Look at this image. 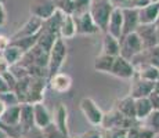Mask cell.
Returning <instances> with one entry per match:
<instances>
[{
	"label": "cell",
	"mask_w": 159,
	"mask_h": 138,
	"mask_svg": "<svg viewBox=\"0 0 159 138\" xmlns=\"http://www.w3.org/2000/svg\"><path fill=\"white\" fill-rule=\"evenodd\" d=\"M68 57V47H66V43L62 38H58L56 43L53 44L50 53H48V78H51L53 75L61 72L64 64L66 61Z\"/></svg>",
	"instance_id": "1"
},
{
	"label": "cell",
	"mask_w": 159,
	"mask_h": 138,
	"mask_svg": "<svg viewBox=\"0 0 159 138\" xmlns=\"http://www.w3.org/2000/svg\"><path fill=\"white\" fill-rule=\"evenodd\" d=\"M114 8L115 6L109 0H91L89 13L93 17L94 22L97 24V26L100 28L101 32L107 30V24H108L109 15H111Z\"/></svg>",
	"instance_id": "2"
},
{
	"label": "cell",
	"mask_w": 159,
	"mask_h": 138,
	"mask_svg": "<svg viewBox=\"0 0 159 138\" xmlns=\"http://www.w3.org/2000/svg\"><path fill=\"white\" fill-rule=\"evenodd\" d=\"M119 44H120V53H119V55H122L123 58H126L129 61H131L137 54L144 50L141 39L139 38V35L136 32H130L123 35L119 39Z\"/></svg>",
	"instance_id": "3"
},
{
	"label": "cell",
	"mask_w": 159,
	"mask_h": 138,
	"mask_svg": "<svg viewBox=\"0 0 159 138\" xmlns=\"http://www.w3.org/2000/svg\"><path fill=\"white\" fill-rule=\"evenodd\" d=\"M79 108L80 112L83 113L84 119L94 127H101L104 112L102 109L97 105V102L90 97H83L79 102Z\"/></svg>",
	"instance_id": "4"
},
{
	"label": "cell",
	"mask_w": 159,
	"mask_h": 138,
	"mask_svg": "<svg viewBox=\"0 0 159 138\" xmlns=\"http://www.w3.org/2000/svg\"><path fill=\"white\" fill-rule=\"evenodd\" d=\"M141 122L137 120V119H130L123 116L116 108L111 109L109 112L104 113L102 118V123H101V128H112V127H122V128H129L131 126L140 124Z\"/></svg>",
	"instance_id": "5"
},
{
	"label": "cell",
	"mask_w": 159,
	"mask_h": 138,
	"mask_svg": "<svg viewBox=\"0 0 159 138\" xmlns=\"http://www.w3.org/2000/svg\"><path fill=\"white\" fill-rule=\"evenodd\" d=\"M73 20H75V24H76V35L91 36L101 32L89 11L73 15Z\"/></svg>",
	"instance_id": "6"
},
{
	"label": "cell",
	"mask_w": 159,
	"mask_h": 138,
	"mask_svg": "<svg viewBox=\"0 0 159 138\" xmlns=\"http://www.w3.org/2000/svg\"><path fill=\"white\" fill-rule=\"evenodd\" d=\"M58 10L54 0H32L29 3V13L33 17L40 18L42 21L47 20Z\"/></svg>",
	"instance_id": "7"
},
{
	"label": "cell",
	"mask_w": 159,
	"mask_h": 138,
	"mask_svg": "<svg viewBox=\"0 0 159 138\" xmlns=\"http://www.w3.org/2000/svg\"><path fill=\"white\" fill-rule=\"evenodd\" d=\"M134 73H136V69H134L133 64L129 60L123 58L122 55H116L109 75L115 76L118 79H123V80H130L134 76Z\"/></svg>",
	"instance_id": "8"
},
{
	"label": "cell",
	"mask_w": 159,
	"mask_h": 138,
	"mask_svg": "<svg viewBox=\"0 0 159 138\" xmlns=\"http://www.w3.org/2000/svg\"><path fill=\"white\" fill-rule=\"evenodd\" d=\"M131 84H130V94L133 98H143V97H148L149 94L154 91V84L155 82L151 80H145V79L140 78L137 73H134V76L130 79Z\"/></svg>",
	"instance_id": "9"
},
{
	"label": "cell",
	"mask_w": 159,
	"mask_h": 138,
	"mask_svg": "<svg viewBox=\"0 0 159 138\" xmlns=\"http://www.w3.org/2000/svg\"><path fill=\"white\" fill-rule=\"evenodd\" d=\"M136 33L141 39L143 47L149 48L158 44L157 42V26L155 24H140L136 29Z\"/></svg>",
	"instance_id": "10"
},
{
	"label": "cell",
	"mask_w": 159,
	"mask_h": 138,
	"mask_svg": "<svg viewBox=\"0 0 159 138\" xmlns=\"http://www.w3.org/2000/svg\"><path fill=\"white\" fill-rule=\"evenodd\" d=\"M130 62L134 66H139L141 64H149V65H154L157 68H159V44L154 46V47H149V48H144Z\"/></svg>",
	"instance_id": "11"
},
{
	"label": "cell",
	"mask_w": 159,
	"mask_h": 138,
	"mask_svg": "<svg viewBox=\"0 0 159 138\" xmlns=\"http://www.w3.org/2000/svg\"><path fill=\"white\" fill-rule=\"evenodd\" d=\"M42 25H43V21H42L40 18L30 15L28 20H26V22L24 24V25L21 26L13 36H11L10 40L20 39V38H25V36H33V35H36V33L40 32Z\"/></svg>",
	"instance_id": "12"
},
{
	"label": "cell",
	"mask_w": 159,
	"mask_h": 138,
	"mask_svg": "<svg viewBox=\"0 0 159 138\" xmlns=\"http://www.w3.org/2000/svg\"><path fill=\"white\" fill-rule=\"evenodd\" d=\"M122 15H123V29H122V36L130 32H136L137 26L140 25L139 20V8L136 7H123L122 8Z\"/></svg>",
	"instance_id": "13"
},
{
	"label": "cell",
	"mask_w": 159,
	"mask_h": 138,
	"mask_svg": "<svg viewBox=\"0 0 159 138\" xmlns=\"http://www.w3.org/2000/svg\"><path fill=\"white\" fill-rule=\"evenodd\" d=\"M122 29H123V15H122V8L115 7L109 15L108 24H107V33L112 35L116 39L122 38Z\"/></svg>",
	"instance_id": "14"
},
{
	"label": "cell",
	"mask_w": 159,
	"mask_h": 138,
	"mask_svg": "<svg viewBox=\"0 0 159 138\" xmlns=\"http://www.w3.org/2000/svg\"><path fill=\"white\" fill-rule=\"evenodd\" d=\"M48 84L53 91L58 94H64L69 91V88L72 87V78L65 72H58L51 78H48Z\"/></svg>",
	"instance_id": "15"
},
{
	"label": "cell",
	"mask_w": 159,
	"mask_h": 138,
	"mask_svg": "<svg viewBox=\"0 0 159 138\" xmlns=\"http://www.w3.org/2000/svg\"><path fill=\"white\" fill-rule=\"evenodd\" d=\"M32 127H35V116H33V105L29 102L20 104V128L26 133Z\"/></svg>",
	"instance_id": "16"
},
{
	"label": "cell",
	"mask_w": 159,
	"mask_h": 138,
	"mask_svg": "<svg viewBox=\"0 0 159 138\" xmlns=\"http://www.w3.org/2000/svg\"><path fill=\"white\" fill-rule=\"evenodd\" d=\"M159 14V2H149L144 7L139 8L140 24H155Z\"/></svg>",
	"instance_id": "17"
},
{
	"label": "cell",
	"mask_w": 159,
	"mask_h": 138,
	"mask_svg": "<svg viewBox=\"0 0 159 138\" xmlns=\"http://www.w3.org/2000/svg\"><path fill=\"white\" fill-rule=\"evenodd\" d=\"M33 105V116H35V126L36 127L43 128L47 124H50L53 122V116L48 112V109L46 108L43 101L40 102H35Z\"/></svg>",
	"instance_id": "18"
},
{
	"label": "cell",
	"mask_w": 159,
	"mask_h": 138,
	"mask_svg": "<svg viewBox=\"0 0 159 138\" xmlns=\"http://www.w3.org/2000/svg\"><path fill=\"white\" fill-rule=\"evenodd\" d=\"M115 108L119 110L123 116L130 119H137L136 118V100L131 96L123 97L115 102Z\"/></svg>",
	"instance_id": "19"
},
{
	"label": "cell",
	"mask_w": 159,
	"mask_h": 138,
	"mask_svg": "<svg viewBox=\"0 0 159 138\" xmlns=\"http://www.w3.org/2000/svg\"><path fill=\"white\" fill-rule=\"evenodd\" d=\"M53 123L65 134L66 137H69V128H68V109L64 104L60 105L54 110V118H53Z\"/></svg>",
	"instance_id": "20"
},
{
	"label": "cell",
	"mask_w": 159,
	"mask_h": 138,
	"mask_svg": "<svg viewBox=\"0 0 159 138\" xmlns=\"http://www.w3.org/2000/svg\"><path fill=\"white\" fill-rule=\"evenodd\" d=\"M75 36H76V24L75 20H73V15L64 14L60 26V38L66 40V39H73Z\"/></svg>",
	"instance_id": "21"
},
{
	"label": "cell",
	"mask_w": 159,
	"mask_h": 138,
	"mask_svg": "<svg viewBox=\"0 0 159 138\" xmlns=\"http://www.w3.org/2000/svg\"><path fill=\"white\" fill-rule=\"evenodd\" d=\"M101 53L107 55H112L116 57L120 53V44H119V39L114 38L112 35L104 32V38H102V46H101Z\"/></svg>",
	"instance_id": "22"
},
{
	"label": "cell",
	"mask_w": 159,
	"mask_h": 138,
	"mask_svg": "<svg viewBox=\"0 0 159 138\" xmlns=\"http://www.w3.org/2000/svg\"><path fill=\"white\" fill-rule=\"evenodd\" d=\"M0 120L10 127H20V104L7 106L3 115L0 116Z\"/></svg>",
	"instance_id": "23"
},
{
	"label": "cell",
	"mask_w": 159,
	"mask_h": 138,
	"mask_svg": "<svg viewBox=\"0 0 159 138\" xmlns=\"http://www.w3.org/2000/svg\"><path fill=\"white\" fill-rule=\"evenodd\" d=\"M0 54L3 55V58L7 61V64H8L10 66H11V65H15V64L20 62L21 58H22V55H24L22 50H21L18 46L13 44L11 42H10V44H8L7 47H6Z\"/></svg>",
	"instance_id": "24"
},
{
	"label": "cell",
	"mask_w": 159,
	"mask_h": 138,
	"mask_svg": "<svg viewBox=\"0 0 159 138\" xmlns=\"http://www.w3.org/2000/svg\"><path fill=\"white\" fill-rule=\"evenodd\" d=\"M134 100H136V118H137V120L144 122V119L154 110L151 101H149L148 97L134 98Z\"/></svg>",
	"instance_id": "25"
},
{
	"label": "cell",
	"mask_w": 159,
	"mask_h": 138,
	"mask_svg": "<svg viewBox=\"0 0 159 138\" xmlns=\"http://www.w3.org/2000/svg\"><path fill=\"white\" fill-rule=\"evenodd\" d=\"M136 73L140 78L145 79V80H151V82H157L159 79V68L149 64H141L139 66H134Z\"/></svg>",
	"instance_id": "26"
},
{
	"label": "cell",
	"mask_w": 159,
	"mask_h": 138,
	"mask_svg": "<svg viewBox=\"0 0 159 138\" xmlns=\"http://www.w3.org/2000/svg\"><path fill=\"white\" fill-rule=\"evenodd\" d=\"M114 61H115V57L101 53L98 57H96V60H94V65H93L94 70L101 72V73H111Z\"/></svg>",
	"instance_id": "27"
},
{
	"label": "cell",
	"mask_w": 159,
	"mask_h": 138,
	"mask_svg": "<svg viewBox=\"0 0 159 138\" xmlns=\"http://www.w3.org/2000/svg\"><path fill=\"white\" fill-rule=\"evenodd\" d=\"M42 130H43L44 138H68L53 122H51L50 124H47L46 127H43Z\"/></svg>",
	"instance_id": "28"
},
{
	"label": "cell",
	"mask_w": 159,
	"mask_h": 138,
	"mask_svg": "<svg viewBox=\"0 0 159 138\" xmlns=\"http://www.w3.org/2000/svg\"><path fill=\"white\" fill-rule=\"evenodd\" d=\"M126 128L112 127V128H101L102 138H126Z\"/></svg>",
	"instance_id": "29"
},
{
	"label": "cell",
	"mask_w": 159,
	"mask_h": 138,
	"mask_svg": "<svg viewBox=\"0 0 159 138\" xmlns=\"http://www.w3.org/2000/svg\"><path fill=\"white\" fill-rule=\"evenodd\" d=\"M144 122H145L144 126L152 128L155 133L159 134V109H154V110H152V112L144 119Z\"/></svg>",
	"instance_id": "30"
},
{
	"label": "cell",
	"mask_w": 159,
	"mask_h": 138,
	"mask_svg": "<svg viewBox=\"0 0 159 138\" xmlns=\"http://www.w3.org/2000/svg\"><path fill=\"white\" fill-rule=\"evenodd\" d=\"M0 101H3L6 106H13V105L21 104L14 90H8V91H6V93H2L0 94Z\"/></svg>",
	"instance_id": "31"
},
{
	"label": "cell",
	"mask_w": 159,
	"mask_h": 138,
	"mask_svg": "<svg viewBox=\"0 0 159 138\" xmlns=\"http://www.w3.org/2000/svg\"><path fill=\"white\" fill-rule=\"evenodd\" d=\"M90 3H91V0H73V13H72V15L89 11V8H90Z\"/></svg>",
	"instance_id": "32"
},
{
	"label": "cell",
	"mask_w": 159,
	"mask_h": 138,
	"mask_svg": "<svg viewBox=\"0 0 159 138\" xmlns=\"http://www.w3.org/2000/svg\"><path fill=\"white\" fill-rule=\"evenodd\" d=\"M54 2H56L57 8L64 14L73 13V0H54Z\"/></svg>",
	"instance_id": "33"
},
{
	"label": "cell",
	"mask_w": 159,
	"mask_h": 138,
	"mask_svg": "<svg viewBox=\"0 0 159 138\" xmlns=\"http://www.w3.org/2000/svg\"><path fill=\"white\" fill-rule=\"evenodd\" d=\"M158 133H155L152 128L147 127V126L144 124H140L139 127V138H157Z\"/></svg>",
	"instance_id": "34"
},
{
	"label": "cell",
	"mask_w": 159,
	"mask_h": 138,
	"mask_svg": "<svg viewBox=\"0 0 159 138\" xmlns=\"http://www.w3.org/2000/svg\"><path fill=\"white\" fill-rule=\"evenodd\" d=\"M24 136L26 138H44V134H43V130L40 127H32L29 131L24 133Z\"/></svg>",
	"instance_id": "35"
},
{
	"label": "cell",
	"mask_w": 159,
	"mask_h": 138,
	"mask_svg": "<svg viewBox=\"0 0 159 138\" xmlns=\"http://www.w3.org/2000/svg\"><path fill=\"white\" fill-rule=\"evenodd\" d=\"M82 138H102L101 130L98 128H91V130H87L82 134Z\"/></svg>",
	"instance_id": "36"
},
{
	"label": "cell",
	"mask_w": 159,
	"mask_h": 138,
	"mask_svg": "<svg viewBox=\"0 0 159 138\" xmlns=\"http://www.w3.org/2000/svg\"><path fill=\"white\" fill-rule=\"evenodd\" d=\"M7 24V11L3 3H0V28Z\"/></svg>",
	"instance_id": "37"
},
{
	"label": "cell",
	"mask_w": 159,
	"mask_h": 138,
	"mask_svg": "<svg viewBox=\"0 0 159 138\" xmlns=\"http://www.w3.org/2000/svg\"><path fill=\"white\" fill-rule=\"evenodd\" d=\"M148 98H149V101H151V104H152V108L159 109V94L155 93V91H152V93L148 96Z\"/></svg>",
	"instance_id": "38"
},
{
	"label": "cell",
	"mask_w": 159,
	"mask_h": 138,
	"mask_svg": "<svg viewBox=\"0 0 159 138\" xmlns=\"http://www.w3.org/2000/svg\"><path fill=\"white\" fill-rule=\"evenodd\" d=\"M115 7L123 8V7H130V0H109Z\"/></svg>",
	"instance_id": "39"
},
{
	"label": "cell",
	"mask_w": 159,
	"mask_h": 138,
	"mask_svg": "<svg viewBox=\"0 0 159 138\" xmlns=\"http://www.w3.org/2000/svg\"><path fill=\"white\" fill-rule=\"evenodd\" d=\"M8 69H10V65H8L7 61L3 58V55L0 54V73L6 72V70H8Z\"/></svg>",
	"instance_id": "40"
},
{
	"label": "cell",
	"mask_w": 159,
	"mask_h": 138,
	"mask_svg": "<svg viewBox=\"0 0 159 138\" xmlns=\"http://www.w3.org/2000/svg\"><path fill=\"white\" fill-rule=\"evenodd\" d=\"M10 90V87H8L7 82L4 80V78H3L2 75H0V94L2 93H6V91Z\"/></svg>",
	"instance_id": "41"
},
{
	"label": "cell",
	"mask_w": 159,
	"mask_h": 138,
	"mask_svg": "<svg viewBox=\"0 0 159 138\" xmlns=\"http://www.w3.org/2000/svg\"><path fill=\"white\" fill-rule=\"evenodd\" d=\"M10 44V39H7L6 36H2L0 35V53H2L3 50H4L7 46Z\"/></svg>",
	"instance_id": "42"
},
{
	"label": "cell",
	"mask_w": 159,
	"mask_h": 138,
	"mask_svg": "<svg viewBox=\"0 0 159 138\" xmlns=\"http://www.w3.org/2000/svg\"><path fill=\"white\" fill-rule=\"evenodd\" d=\"M6 108H7V106L4 105V102H3V101H0V116L3 115V112L6 110Z\"/></svg>",
	"instance_id": "43"
},
{
	"label": "cell",
	"mask_w": 159,
	"mask_h": 138,
	"mask_svg": "<svg viewBox=\"0 0 159 138\" xmlns=\"http://www.w3.org/2000/svg\"><path fill=\"white\" fill-rule=\"evenodd\" d=\"M0 138H8V134L3 128H0Z\"/></svg>",
	"instance_id": "44"
},
{
	"label": "cell",
	"mask_w": 159,
	"mask_h": 138,
	"mask_svg": "<svg viewBox=\"0 0 159 138\" xmlns=\"http://www.w3.org/2000/svg\"><path fill=\"white\" fill-rule=\"evenodd\" d=\"M154 91L159 94V79H158L157 82H155V84H154Z\"/></svg>",
	"instance_id": "45"
},
{
	"label": "cell",
	"mask_w": 159,
	"mask_h": 138,
	"mask_svg": "<svg viewBox=\"0 0 159 138\" xmlns=\"http://www.w3.org/2000/svg\"><path fill=\"white\" fill-rule=\"evenodd\" d=\"M155 26H157V42H158V44H159V22L155 24Z\"/></svg>",
	"instance_id": "46"
},
{
	"label": "cell",
	"mask_w": 159,
	"mask_h": 138,
	"mask_svg": "<svg viewBox=\"0 0 159 138\" xmlns=\"http://www.w3.org/2000/svg\"><path fill=\"white\" fill-rule=\"evenodd\" d=\"M8 138H26L24 134H21V136H18V137H8Z\"/></svg>",
	"instance_id": "47"
},
{
	"label": "cell",
	"mask_w": 159,
	"mask_h": 138,
	"mask_svg": "<svg viewBox=\"0 0 159 138\" xmlns=\"http://www.w3.org/2000/svg\"><path fill=\"white\" fill-rule=\"evenodd\" d=\"M68 138H82V136H71V134H69Z\"/></svg>",
	"instance_id": "48"
},
{
	"label": "cell",
	"mask_w": 159,
	"mask_h": 138,
	"mask_svg": "<svg viewBox=\"0 0 159 138\" xmlns=\"http://www.w3.org/2000/svg\"><path fill=\"white\" fill-rule=\"evenodd\" d=\"M157 22H159V14H158V20H157ZM157 22H155V24H157Z\"/></svg>",
	"instance_id": "49"
},
{
	"label": "cell",
	"mask_w": 159,
	"mask_h": 138,
	"mask_svg": "<svg viewBox=\"0 0 159 138\" xmlns=\"http://www.w3.org/2000/svg\"><path fill=\"white\" fill-rule=\"evenodd\" d=\"M3 2H4V0H0V3H3Z\"/></svg>",
	"instance_id": "50"
}]
</instances>
